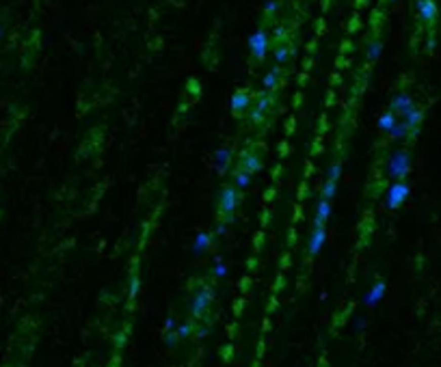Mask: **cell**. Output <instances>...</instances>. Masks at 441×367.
Returning <instances> with one entry per match:
<instances>
[{
    "label": "cell",
    "instance_id": "1",
    "mask_svg": "<svg viewBox=\"0 0 441 367\" xmlns=\"http://www.w3.org/2000/svg\"><path fill=\"white\" fill-rule=\"evenodd\" d=\"M409 171H411V156H409V151H394L387 160V173L389 177L394 179V182H405V177L409 175Z\"/></svg>",
    "mask_w": 441,
    "mask_h": 367
},
{
    "label": "cell",
    "instance_id": "2",
    "mask_svg": "<svg viewBox=\"0 0 441 367\" xmlns=\"http://www.w3.org/2000/svg\"><path fill=\"white\" fill-rule=\"evenodd\" d=\"M409 194H411V188L407 182H394L385 192V206L387 210H398L409 199Z\"/></svg>",
    "mask_w": 441,
    "mask_h": 367
},
{
    "label": "cell",
    "instance_id": "3",
    "mask_svg": "<svg viewBox=\"0 0 441 367\" xmlns=\"http://www.w3.org/2000/svg\"><path fill=\"white\" fill-rule=\"evenodd\" d=\"M212 298H214V292H212L210 288H202V290H199L195 296H192V300H190V311H192V315H195V317H202V315L208 311V307H210Z\"/></svg>",
    "mask_w": 441,
    "mask_h": 367
},
{
    "label": "cell",
    "instance_id": "4",
    "mask_svg": "<svg viewBox=\"0 0 441 367\" xmlns=\"http://www.w3.org/2000/svg\"><path fill=\"white\" fill-rule=\"evenodd\" d=\"M249 48H251L253 59L262 61L264 56H266V52H268V35L264 30L253 32V35L249 37Z\"/></svg>",
    "mask_w": 441,
    "mask_h": 367
},
{
    "label": "cell",
    "instance_id": "5",
    "mask_svg": "<svg viewBox=\"0 0 441 367\" xmlns=\"http://www.w3.org/2000/svg\"><path fill=\"white\" fill-rule=\"evenodd\" d=\"M385 292H387V283L385 281H376L370 290L366 292V296L362 298V303H364V307H368V309H374L376 305L383 300V296H385Z\"/></svg>",
    "mask_w": 441,
    "mask_h": 367
},
{
    "label": "cell",
    "instance_id": "6",
    "mask_svg": "<svg viewBox=\"0 0 441 367\" xmlns=\"http://www.w3.org/2000/svg\"><path fill=\"white\" fill-rule=\"evenodd\" d=\"M219 206H221V212L227 216H234V212L238 208V190L236 188H223L221 197H219Z\"/></svg>",
    "mask_w": 441,
    "mask_h": 367
},
{
    "label": "cell",
    "instance_id": "7",
    "mask_svg": "<svg viewBox=\"0 0 441 367\" xmlns=\"http://www.w3.org/2000/svg\"><path fill=\"white\" fill-rule=\"evenodd\" d=\"M327 244V227H314V231L309 235V244H307V253L311 257H316L323 247Z\"/></svg>",
    "mask_w": 441,
    "mask_h": 367
},
{
    "label": "cell",
    "instance_id": "8",
    "mask_svg": "<svg viewBox=\"0 0 441 367\" xmlns=\"http://www.w3.org/2000/svg\"><path fill=\"white\" fill-rule=\"evenodd\" d=\"M413 108H415V102L409 93H398V95H394V100H391V112H394V115L405 117L407 112L413 110Z\"/></svg>",
    "mask_w": 441,
    "mask_h": 367
},
{
    "label": "cell",
    "instance_id": "9",
    "mask_svg": "<svg viewBox=\"0 0 441 367\" xmlns=\"http://www.w3.org/2000/svg\"><path fill=\"white\" fill-rule=\"evenodd\" d=\"M418 18L424 22V24H430V22H435V18H437V5H435V0H418Z\"/></svg>",
    "mask_w": 441,
    "mask_h": 367
},
{
    "label": "cell",
    "instance_id": "10",
    "mask_svg": "<svg viewBox=\"0 0 441 367\" xmlns=\"http://www.w3.org/2000/svg\"><path fill=\"white\" fill-rule=\"evenodd\" d=\"M270 104H272V100H270V95H268V91H264V93H260V97H258V102H255V108L251 110V121H255V124H260V121L264 119V115L268 112V108H270Z\"/></svg>",
    "mask_w": 441,
    "mask_h": 367
},
{
    "label": "cell",
    "instance_id": "11",
    "mask_svg": "<svg viewBox=\"0 0 441 367\" xmlns=\"http://www.w3.org/2000/svg\"><path fill=\"white\" fill-rule=\"evenodd\" d=\"M229 106H231V110H234V112H245V110L251 106L249 93H247V91H236L234 95H231Z\"/></svg>",
    "mask_w": 441,
    "mask_h": 367
},
{
    "label": "cell",
    "instance_id": "12",
    "mask_svg": "<svg viewBox=\"0 0 441 367\" xmlns=\"http://www.w3.org/2000/svg\"><path fill=\"white\" fill-rule=\"evenodd\" d=\"M329 216H331V201L320 199L318 206H316V218H314L316 227H325L327 220H329Z\"/></svg>",
    "mask_w": 441,
    "mask_h": 367
},
{
    "label": "cell",
    "instance_id": "13",
    "mask_svg": "<svg viewBox=\"0 0 441 367\" xmlns=\"http://www.w3.org/2000/svg\"><path fill=\"white\" fill-rule=\"evenodd\" d=\"M231 162V149H227V147H221V149H216L214 153V167L219 173H225L227 167Z\"/></svg>",
    "mask_w": 441,
    "mask_h": 367
},
{
    "label": "cell",
    "instance_id": "14",
    "mask_svg": "<svg viewBox=\"0 0 441 367\" xmlns=\"http://www.w3.org/2000/svg\"><path fill=\"white\" fill-rule=\"evenodd\" d=\"M208 249H210V233L199 231L195 235V242H192V253H195V255H204Z\"/></svg>",
    "mask_w": 441,
    "mask_h": 367
},
{
    "label": "cell",
    "instance_id": "15",
    "mask_svg": "<svg viewBox=\"0 0 441 367\" xmlns=\"http://www.w3.org/2000/svg\"><path fill=\"white\" fill-rule=\"evenodd\" d=\"M422 117H424V115H422V110L418 108V106H415L413 110H409L407 115L403 117V121H405V126H407L409 130H411V132H415V130H418V126L422 124Z\"/></svg>",
    "mask_w": 441,
    "mask_h": 367
},
{
    "label": "cell",
    "instance_id": "16",
    "mask_svg": "<svg viewBox=\"0 0 441 367\" xmlns=\"http://www.w3.org/2000/svg\"><path fill=\"white\" fill-rule=\"evenodd\" d=\"M243 169L247 171V173L255 175V173H260V171H262V162H260V158L255 156V153H245V158H243Z\"/></svg>",
    "mask_w": 441,
    "mask_h": 367
},
{
    "label": "cell",
    "instance_id": "17",
    "mask_svg": "<svg viewBox=\"0 0 441 367\" xmlns=\"http://www.w3.org/2000/svg\"><path fill=\"white\" fill-rule=\"evenodd\" d=\"M396 124H398V119H396V115H394L391 110L379 117V130H381V132H387V134H389L391 130H394Z\"/></svg>",
    "mask_w": 441,
    "mask_h": 367
},
{
    "label": "cell",
    "instance_id": "18",
    "mask_svg": "<svg viewBox=\"0 0 441 367\" xmlns=\"http://www.w3.org/2000/svg\"><path fill=\"white\" fill-rule=\"evenodd\" d=\"M234 184H236V190H245V188H249V184H251V173H247L245 169L236 171V175H234Z\"/></svg>",
    "mask_w": 441,
    "mask_h": 367
},
{
    "label": "cell",
    "instance_id": "19",
    "mask_svg": "<svg viewBox=\"0 0 441 367\" xmlns=\"http://www.w3.org/2000/svg\"><path fill=\"white\" fill-rule=\"evenodd\" d=\"M277 85H279V67H272L266 76H264V89L272 91V89H277Z\"/></svg>",
    "mask_w": 441,
    "mask_h": 367
},
{
    "label": "cell",
    "instance_id": "20",
    "mask_svg": "<svg viewBox=\"0 0 441 367\" xmlns=\"http://www.w3.org/2000/svg\"><path fill=\"white\" fill-rule=\"evenodd\" d=\"M409 134H411V130L405 126V121H398V124L394 126V130L389 132V136L394 138V141H403V138H407Z\"/></svg>",
    "mask_w": 441,
    "mask_h": 367
},
{
    "label": "cell",
    "instance_id": "21",
    "mask_svg": "<svg viewBox=\"0 0 441 367\" xmlns=\"http://www.w3.org/2000/svg\"><path fill=\"white\" fill-rule=\"evenodd\" d=\"M335 192H338V182H333V179H325V184H323V197H320V199L331 201V199L335 197Z\"/></svg>",
    "mask_w": 441,
    "mask_h": 367
},
{
    "label": "cell",
    "instance_id": "22",
    "mask_svg": "<svg viewBox=\"0 0 441 367\" xmlns=\"http://www.w3.org/2000/svg\"><path fill=\"white\" fill-rule=\"evenodd\" d=\"M381 52H383V44L379 42V39H376V42H372L370 46H368V61H370V63L379 61Z\"/></svg>",
    "mask_w": 441,
    "mask_h": 367
},
{
    "label": "cell",
    "instance_id": "23",
    "mask_svg": "<svg viewBox=\"0 0 441 367\" xmlns=\"http://www.w3.org/2000/svg\"><path fill=\"white\" fill-rule=\"evenodd\" d=\"M214 276H219V279H225L227 276V264L221 257L214 259Z\"/></svg>",
    "mask_w": 441,
    "mask_h": 367
},
{
    "label": "cell",
    "instance_id": "24",
    "mask_svg": "<svg viewBox=\"0 0 441 367\" xmlns=\"http://www.w3.org/2000/svg\"><path fill=\"white\" fill-rule=\"evenodd\" d=\"M288 56H290V48H288V46H279L277 50H275V61H277V65H284V63L288 61Z\"/></svg>",
    "mask_w": 441,
    "mask_h": 367
},
{
    "label": "cell",
    "instance_id": "25",
    "mask_svg": "<svg viewBox=\"0 0 441 367\" xmlns=\"http://www.w3.org/2000/svg\"><path fill=\"white\" fill-rule=\"evenodd\" d=\"M342 165L340 162H333L331 167H329V171H327V179H333V182H338L340 179V175H342Z\"/></svg>",
    "mask_w": 441,
    "mask_h": 367
},
{
    "label": "cell",
    "instance_id": "26",
    "mask_svg": "<svg viewBox=\"0 0 441 367\" xmlns=\"http://www.w3.org/2000/svg\"><path fill=\"white\" fill-rule=\"evenodd\" d=\"M190 331H192V326H190L188 322H184V324H180L178 329H175V333H178V337H180V339H186V337L190 335Z\"/></svg>",
    "mask_w": 441,
    "mask_h": 367
},
{
    "label": "cell",
    "instance_id": "27",
    "mask_svg": "<svg viewBox=\"0 0 441 367\" xmlns=\"http://www.w3.org/2000/svg\"><path fill=\"white\" fill-rule=\"evenodd\" d=\"M178 339H180V337H178V333H175V331H169V333L165 335V344L169 346V348H173L175 344H178Z\"/></svg>",
    "mask_w": 441,
    "mask_h": 367
},
{
    "label": "cell",
    "instance_id": "28",
    "mask_svg": "<svg viewBox=\"0 0 441 367\" xmlns=\"http://www.w3.org/2000/svg\"><path fill=\"white\" fill-rule=\"evenodd\" d=\"M139 288H141V281L134 276V279L130 281V290H128V296H130V298H134L136 294H139Z\"/></svg>",
    "mask_w": 441,
    "mask_h": 367
},
{
    "label": "cell",
    "instance_id": "29",
    "mask_svg": "<svg viewBox=\"0 0 441 367\" xmlns=\"http://www.w3.org/2000/svg\"><path fill=\"white\" fill-rule=\"evenodd\" d=\"M366 324H368L366 317H357V320L352 322V329H355V331L359 333V331H364V329H366Z\"/></svg>",
    "mask_w": 441,
    "mask_h": 367
},
{
    "label": "cell",
    "instance_id": "30",
    "mask_svg": "<svg viewBox=\"0 0 441 367\" xmlns=\"http://www.w3.org/2000/svg\"><path fill=\"white\" fill-rule=\"evenodd\" d=\"M264 9H266V13L270 15V13H277V9H279V5L275 3V0H268L266 5H264Z\"/></svg>",
    "mask_w": 441,
    "mask_h": 367
},
{
    "label": "cell",
    "instance_id": "31",
    "mask_svg": "<svg viewBox=\"0 0 441 367\" xmlns=\"http://www.w3.org/2000/svg\"><path fill=\"white\" fill-rule=\"evenodd\" d=\"M165 329H167V333L175 331V320H173V317H167V320H165Z\"/></svg>",
    "mask_w": 441,
    "mask_h": 367
},
{
    "label": "cell",
    "instance_id": "32",
    "mask_svg": "<svg viewBox=\"0 0 441 367\" xmlns=\"http://www.w3.org/2000/svg\"><path fill=\"white\" fill-rule=\"evenodd\" d=\"M216 233H219V235H225V233H227V227H225V225H223V223H221L219 227H216Z\"/></svg>",
    "mask_w": 441,
    "mask_h": 367
},
{
    "label": "cell",
    "instance_id": "33",
    "mask_svg": "<svg viewBox=\"0 0 441 367\" xmlns=\"http://www.w3.org/2000/svg\"><path fill=\"white\" fill-rule=\"evenodd\" d=\"M389 3H398V0H389Z\"/></svg>",
    "mask_w": 441,
    "mask_h": 367
}]
</instances>
